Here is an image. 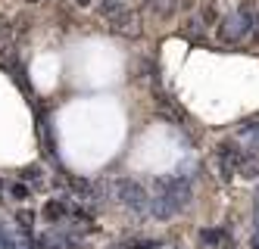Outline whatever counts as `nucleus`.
<instances>
[{"mask_svg":"<svg viewBox=\"0 0 259 249\" xmlns=\"http://www.w3.org/2000/svg\"><path fill=\"white\" fill-rule=\"evenodd\" d=\"M109 31L119 34V37H138L141 34V16H138V10L132 7V10H122L119 16H113V19H109Z\"/></svg>","mask_w":259,"mask_h":249,"instance_id":"39448f33","label":"nucleus"},{"mask_svg":"<svg viewBox=\"0 0 259 249\" xmlns=\"http://www.w3.org/2000/svg\"><path fill=\"white\" fill-rule=\"evenodd\" d=\"M244 153L247 146L244 143H237V140H222L215 150H212V165L219 171V178H237V168H240V159H244Z\"/></svg>","mask_w":259,"mask_h":249,"instance_id":"20e7f679","label":"nucleus"},{"mask_svg":"<svg viewBox=\"0 0 259 249\" xmlns=\"http://www.w3.org/2000/svg\"><path fill=\"white\" fill-rule=\"evenodd\" d=\"M113 193H116V203L132 209V212H150V200L153 193H147V187L135 178H116L113 181Z\"/></svg>","mask_w":259,"mask_h":249,"instance_id":"7ed1b4c3","label":"nucleus"},{"mask_svg":"<svg viewBox=\"0 0 259 249\" xmlns=\"http://www.w3.org/2000/svg\"><path fill=\"white\" fill-rule=\"evenodd\" d=\"M153 16L156 19H172L178 10H181V0H153Z\"/></svg>","mask_w":259,"mask_h":249,"instance_id":"9d476101","label":"nucleus"},{"mask_svg":"<svg viewBox=\"0 0 259 249\" xmlns=\"http://www.w3.org/2000/svg\"><path fill=\"white\" fill-rule=\"evenodd\" d=\"M28 184L25 181H10V178H0V200H10V203H22L28 200Z\"/></svg>","mask_w":259,"mask_h":249,"instance_id":"6e6552de","label":"nucleus"},{"mask_svg":"<svg viewBox=\"0 0 259 249\" xmlns=\"http://www.w3.org/2000/svg\"><path fill=\"white\" fill-rule=\"evenodd\" d=\"M25 4H41V0H25Z\"/></svg>","mask_w":259,"mask_h":249,"instance_id":"f8f14e48","label":"nucleus"},{"mask_svg":"<svg viewBox=\"0 0 259 249\" xmlns=\"http://www.w3.org/2000/svg\"><path fill=\"white\" fill-rule=\"evenodd\" d=\"M237 178H247V181H256L259 178V153L247 146L244 159H240V168H237Z\"/></svg>","mask_w":259,"mask_h":249,"instance_id":"1a4fd4ad","label":"nucleus"},{"mask_svg":"<svg viewBox=\"0 0 259 249\" xmlns=\"http://www.w3.org/2000/svg\"><path fill=\"white\" fill-rule=\"evenodd\" d=\"M200 243H203V249H231V237L225 227H203Z\"/></svg>","mask_w":259,"mask_h":249,"instance_id":"0eeeda50","label":"nucleus"},{"mask_svg":"<svg viewBox=\"0 0 259 249\" xmlns=\"http://www.w3.org/2000/svg\"><path fill=\"white\" fill-rule=\"evenodd\" d=\"M212 19H215V7H212V4H206L203 10H197V13H191V16H188V28H184V34L194 37V41H200V37L206 34V28L212 25Z\"/></svg>","mask_w":259,"mask_h":249,"instance_id":"423d86ee","label":"nucleus"},{"mask_svg":"<svg viewBox=\"0 0 259 249\" xmlns=\"http://www.w3.org/2000/svg\"><path fill=\"white\" fill-rule=\"evenodd\" d=\"M256 22H259L256 4H253V0H244L240 7H234L231 13H225V16L219 19L215 34H219V41L225 44V47H234V44H244L247 37H253Z\"/></svg>","mask_w":259,"mask_h":249,"instance_id":"f03ea898","label":"nucleus"},{"mask_svg":"<svg viewBox=\"0 0 259 249\" xmlns=\"http://www.w3.org/2000/svg\"><path fill=\"white\" fill-rule=\"evenodd\" d=\"M191 196H194V175L191 171H178L172 178L156 181L153 200H150V212L159 221H169V218L181 215L184 209H188Z\"/></svg>","mask_w":259,"mask_h":249,"instance_id":"f257e3e1","label":"nucleus"},{"mask_svg":"<svg viewBox=\"0 0 259 249\" xmlns=\"http://www.w3.org/2000/svg\"><path fill=\"white\" fill-rule=\"evenodd\" d=\"M75 4H78V7H97L100 0H75Z\"/></svg>","mask_w":259,"mask_h":249,"instance_id":"9b49d317","label":"nucleus"}]
</instances>
